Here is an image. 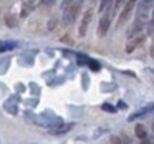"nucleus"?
I'll use <instances>...</instances> for the list:
<instances>
[{
  "label": "nucleus",
  "mask_w": 154,
  "mask_h": 144,
  "mask_svg": "<svg viewBox=\"0 0 154 144\" xmlns=\"http://www.w3.org/2000/svg\"><path fill=\"white\" fill-rule=\"evenodd\" d=\"M136 136H137V139L141 141V144H154L151 134L147 133L146 127L141 126V124H137V126H136Z\"/></svg>",
  "instance_id": "f257e3e1"
},
{
  "label": "nucleus",
  "mask_w": 154,
  "mask_h": 144,
  "mask_svg": "<svg viewBox=\"0 0 154 144\" xmlns=\"http://www.w3.org/2000/svg\"><path fill=\"white\" fill-rule=\"evenodd\" d=\"M109 25H111V14L106 12V14L103 15V18L100 20V25H98V35H100V37H104V35L108 33Z\"/></svg>",
  "instance_id": "f03ea898"
},
{
  "label": "nucleus",
  "mask_w": 154,
  "mask_h": 144,
  "mask_svg": "<svg viewBox=\"0 0 154 144\" xmlns=\"http://www.w3.org/2000/svg\"><path fill=\"white\" fill-rule=\"evenodd\" d=\"M154 111V103H151V104H146L144 108H139V109H136L133 114L129 116V121H134V119H137V118H144L146 114H151Z\"/></svg>",
  "instance_id": "7ed1b4c3"
},
{
  "label": "nucleus",
  "mask_w": 154,
  "mask_h": 144,
  "mask_svg": "<svg viewBox=\"0 0 154 144\" xmlns=\"http://www.w3.org/2000/svg\"><path fill=\"white\" fill-rule=\"evenodd\" d=\"M91 15H93V10L88 8L86 15H83V20H81V25H80V37H85V33H86L88 23H90V20H91Z\"/></svg>",
  "instance_id": "20e7f679"
},
{
  "label": "nucleus",
  "mask_w": 154,
  "mask_h": 144,
  "mask_svg": "<svg viewBox=\"0 0 154 144\" xmlns=\"http://www.w3.org/2000/svg\"><path fill=\"white\" fill-rule=\"evenodd\" d=\"M134 4H136V0H128L126 2V5H124V12L121 14V17H119V22H124L128 17H129V14L133 12V8H134Z\"/></svg>",
  "instance_id": "39448f33"
},
{
  "label": "nucleus",
  "mask_w": 154,
  "mask_h": 144,
  "mask_svg": "<svg viewBox=\"0 0 154 144\" xmlns=\"http://www.w3.org/2000/svg\"><path fill=\"white\" fill-rule=\"evenodd\" d=\"M71 126H73V124H63L61 123L60 126H57V127H51V133L53 134H63V133H68V129H71Z\"/></svg>",
  "instance_id": "423d86ee"
},
{
  "label": "nucleus",
  "mask_w": 154,
  "mask_h": 144,
  "mask_svg": "<svg viewBox=\"0 0 154 144\" xmlns=\"http://www.w3.org/2000/svg\"><path fill=\"white\" fill-rule=\"evenodd\" d=\"M133 37H139V38H144V35L143 33H139V35H129V38H133ZM143 40H134V41H131L129 40V43H128V51H133L134 50V47H136L137 43H141Z\"/></svg>",
  "instance_id": "0eeeda50"
},
{
  "label": "nucleus",
  "mask_w": 154,
  "mask_h": 144,
  "mask_svg": "<svg viewBox=\"0 0 154 144\" xmlns=\"http://www.w3.org/2000/svg\"><path fill=\"white\" fill-rule=\"evenodd\" d=\"M111 5H113V0H103V4H101V12H108L111 10Z\"/></svg>",
  "instance_id": "6e6552de"
},
{
  "label": "nucleus",
  "mask_w": 154,
  "mask_h": 144,
  "mask_svg": "<svg viewBox=\"0 0 154 144\" xmlns=\"http://www.w3.org/2000/svg\"><path fill=\"white\" fill-rule=\"evenodd\" d=\"M124 2H128V0H116V8H119L121 5L124 4Z\"/></svg>",
  "instance_id": "1a4fd4ad"
},
{
  "label": "nucleus",
  "mask_w": 154,
  "mask_h": 144,
  "mask_svg": "<svg viewBox=\"0 0 154 144\" xmlns=\"http://www.w3.org/2000/svg\"><path fill=\"white\" fill-rule=\"evenodd\" d=\"M70 2H73V0H65V5H66V4H70Z\"/></svg>",
  "instance_id": "9d476101"
},
{
  "label": "nucleus",
  "mask_w": 154,
  "mask_h": 144,
  "mask_svg": "<svg viewBox=\"0 0 154 144\" xmlns=\"http://www.w3.org/2000/svg\"><path fill=\"white\" fill-rule=\"evenodd\" d=\"M144 4H149V2H152V0H143Z\"/></svg>",
  "instance_id": "9b49d317"
}]
</instances>
